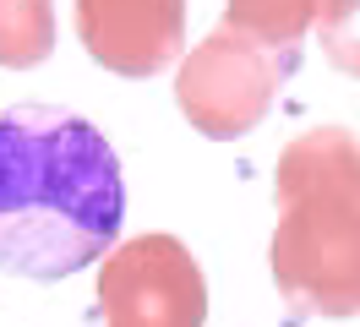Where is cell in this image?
<instances>
[{"label": "cell", "instance_id": "1", "mask_svg": "<svg viewBox=\"0 0 360 327\" xmlns=\"http://www.w3.org/2000/svg\"><path fill=\"white\" fill-rule=\"evenodd\" d=\"M126 218L115 148L82 115L0 109V273L71 278L104 257Z\"/></svg>", "mask_w": 360, "mask_h": 327}, {"label": "cell", "instance_id": "5", "mask_svg": "<svg viewBox=\"0 0 360 327\" xmlns=\"http://www.w3.org/2000/svg\"><path fill=\"white\" fill-rule=\"evenodd\" d=\"M186 0H82V39L104 65L148 77L180 49Z\"/></svg>", "mask_w": 360, "mask_h": 327}, {"label": "cell", "instance_id": "7", "mask_svg": "<svg viewBox=\"0 0 360 327\" xmlns=\"http://www.w3.org/2000/svg\"><path fill=\"white\" fill-rule=\"evenodd\" d=\"M316 33H322V55L344 77H360V0H328Z\"/></svg>", "mask_w": 360, "mask_h": 327}, {"label": "cell", "instance_id": "6", "mask_svg": "<svg viewBox=\"0 0 360 327\" xmlns=\"http://www.w3.org/2000/svg\"><path fill=\"white\" fill-rule=\"evenodd\" d=\"M322 11H328V0H229L224 27L268 44V49L300 55V39L322 22Z\"/></svg>", "mask_w": 360, "mask_h": 327}, {"label": "cell", "instance_id": "2", "mask_svg": "<svg viewBox=\"0 0 360 327\" xmlns=\"http://www.w3.org/2000/svg\"><path fill=\"white\" fill-rule=\"evenodd\" d=\"M273 283L295 316H360V142L300 131L278 158Z\"/></svg>", "mask_w": 360, "mask_h": 327}, {"label": "cell", "instance_id": "3", "mask_svg": "<svg viewBox=\"0 0 360 327\" xmlns=\"http://www.w3.org/2000/svg\"><path fill=\"white\" fill-rule=\"evenodd\" d=\"M295 60L300 55H284L235 27H219L180 71V109L202 136H246L278 98Z\"/></svg>", "mask_w": 360, "mask_h": 327}, {"label": "cell", "instance_id": "4", "mask_svg": "<svg viewBox=\"0 0 360 327\" xmlns=\"http://www.w3.org/2000/svg\"><path fill=\"white\" fill-rule=\"evenodd\" d=\"M104 305L115 327H202V273L169 235L136 240L104 267Z\"/></svg>", "mask_w": 360, "mask_h": 327}]
</instances>
